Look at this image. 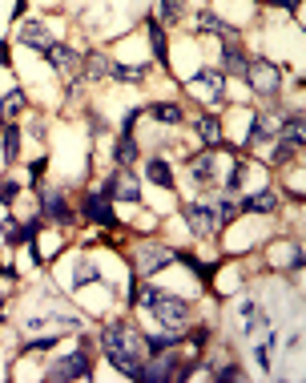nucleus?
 <instances>
[{
  "instance_id": "obj_1",
  "label": "nucleus",
  "mask_w": 306,
  "mask_h": 383,
  "mask_svg": "<svg viewBox=\"0 0 306 383\" xmlns=\"http://www.w3.org/2000/svg\"><path fill=\"white\" fill-rule=\"evenodd\" d=\"M101 343H105V359L117 367L121 375H137V367H142V359L149 355V343H145V335L137 331V327H129V323H117V327H109L105 335H101Z\"/></svg>"
},
{
  "instance_id": "obj_2",
  "label": "nucleus",
  "mask_w": 306,
  "mask_h": 383,
  "mask_svg": "<svg viewBox=\"0 0 306 383\" xmlns=\"http://www.w3.org/2000/svg\"><path fill=\"white\" fill-rule=\"evenodd\" d=\"M149 311L157 315V323H162V327L182 331V323L189 319V303H186V299H173V295H165V290H157V299L149 303Z\"/></svg>"
},
{
  "instance_id": "obj_3",
  "label": "nucleus",
  "mask_w": 306,
  "mask_h": 383,
  "mask_svg": "<svg viewBox=\"0 0 306 383\" xmlns=\"http://www.w3.org/2000/svg\"><path fill=\"white\" fill-rule=\"evenodd\" d=\"M173 359H178V355H165V347H162V351H149V355L142 359V367H137V375H133V380H142V383L178 380V367H173Z\"/></svg>"
},
{
  "instance_id": "obj_4",
  "label": "nucleus",
  "mask_w": 306,
  "mask_h": 383,
  "mask_svg": "<svg viewBox=\"0 0 306 383\" xmlns=\"http://www.w3.org/2000/svg\"><path fill=\"white\" fill-rule=\"evenodd\" d=\"M173 263V250L169 246H137V254H133V274L145 279V274H153V270H162V266Z\"/></svg>"
},
{
  "instance_id": "obj_5",
  "label": "nucleus",
  "mask_w": 306,
  "mask_h": 383,
  "mask_svg": "<svg viewBox=\"0 0 306 383\" xmlns=\"http://www.w3.org/2000/svg\"><path fill=\"white\" fill-rule=\"evenodd\" d=\"M246 81L254 85V93L258 97H274L278 93V69L270 65V61H254V65H246Z\"/></svg>"
},
{
  "instance_id": "obj_6",
  "label": "nucleus",
  "mask_w": 306,
  "mask_h": 383,
  "mask_svg": "<svg viewBox=\"0 0 306 383\" xmlns=\"http://www.w3.org/2000/svg\"><path fill=\"white\" fill-rule=\"evenodd\" d=\"M186 89L198 101H222V73L218 69H202V73H193L186 81Z\"/></svg>"
},
{
  "instance_id": "obj_7",
  "label": "nucleus",
  "mask_w": 306,
  "mask_h": 383,
  "mask_svg": "<svg viewBox=\"0 0 306 383\" xmlns=\"http://www.w3.org/2000/svg\"><path fill=\"white\" fill-rule=\"evenodd\" d=\"M101 194H105V198H121V202H137L142 186H137V178H133L129 169H117V174L101 186Z\"/></svg>"
},
{
  "instance_id": "obj_8",
  "label": "nucleus",
  "mask_w": 306,
  "mask_h": 383,
  "mask_svg": "<svg viewBox=\"0 0 306 383\" xmlns=\"http://www.w3.org/2000/svg\"><path fill=\"white\" fill-rule=\"evenodd\" d=\"M186 222H189V230H193V234H202V239L213 234V230L222 226L218 214H213L210 206H202V202H189V206H186Z\"/></svg>"
},
{
  "instance_id": "obj_9",
  "label": "nucleus",
  "mask_w": 306,
  "mask_h": 383,
  "mask_svg": "<svg viewBox=\"0 0 306 383\" xmlns=\"http://www.w3.org/2000/svg\"><path fill=\"white\" fill-rule=\"evenodd\" d=\"M89 375V359L77 351V355H65V359L57 363V367H48V380L61 383V380H85Z\"/></svg>"
},
{
  "instance_id": "obj_10",
  "label": "nucleus",
  "mask_w": 306,
  "mask_h": 383,
  "mask_svg": "<svg viewBox=\"0 0 306 383\" xmlns=\"http://www.w3.org/2000/svg\"><path fill=\"white\" fill-rule=\"evenodd\" d=\"M85 214H89V222H93V226H121L117 214H113V206H109V198H105L101 190L85 198Z\"/></svg>"
},
{
  "instance_id": "obj_11",
  "label": "nucleus",
  "mask_w": 306,
  "mask_h": 383,
  "mask_svg": "<svg viewBox=\"0 0 306 383\" xmlns=\"http://www.w3.org/2000/svg\"><path fill=\"white\" fill-rule=\"evenodd\" d=\"M45 57H48V65H52L57 73H77L81 69V57H77L69 45H57V41H52V45L45 48Z\"/></svg>"
},
{
  "instance_id": "obj_12",
  "label": "nucleus",
  "mask_w": 306,
  "mask_h": 383,
  "mask_svg": "<svg viewBox=\"0 0 306 383\" xmlns=\"http://www.w3.org/2000/svg\"><path fill=\"white\" fill-rule=\"evenodd\" d=\"M17 37H21V45H28V48H41V53H45V48L52 45V37H48V28H45L41 21H24Z\"/></svg>"
},
{
  "instance_id": "obj_13",
  "label": "nucleus",
  "mask_w": 306,
  "mask_h": 383,
  "mask_svg": "<svg viewBox=\"0 0 306 383\" xmlns=\"http://www.w3.org/2000/svg\"><path fill=\"white\" fill-rule=\"evenodd\" d=\"M41 218H52V222H69V206H65V194L48 190L45 202H41Z\"/></svg>"
},
{
  "instance_id": "obj_14",
  "label": "nucleus",
  "mask_w": 306,
  "mask_h": 383,
  "mask_svg": "<svg viewBox=\"0 0 306 383\" xmlns=\"http://www.w3.org/2000/svg\"><path fill=\"white\" fill-rule=\"evenodd\" d=\"M274 206H278V194L274 190H258V194L246 198V210H250V214H270Z\"/></svg>"
},
{
  "instance_id": "obj_15",
  "label": "nucleus",
  "mask_w": 306,
  "mask_h": 383,
  "mask_svg": "<svg viewBox=\"0 0 306 383\" xmlns=\"http://www.w3.org/2000/svg\"><path fill=\"white\" fill-rule=\"evenodd\" d=\"M0 149H4V162H17L21 158V129L8 121L4 125V138H0Z\"/></svg>"
},
{
  "instance_id": "obj_16",
  "label": "nucleus",
  "mask_w": 306,
  "mask_h": 383,
  "mask_svg": "<svg viewBox=\"0 0 306 383\" xmlns=\"http://www.w3.org/2000/svg\"><path fill=\"white\" fill-rule=\"evenodd\" d=\"M198 28H210L213 37H222V41H226V45H230V41H234V28H230V24H226V21H218V17H213V12H202V17H198Z\"/></svg>"
},
{
  "instance_id": "obj_17",
  "label": "nucleus",
  "mask_w": 306,
  "mask_h": 383,
  "mask_svg": "<svg viewBox=\"0 0 306 383\" xmlns=\"http://www.w3.org/2000/svg\"><path fill=\"white\" fill-rule=\"evenodd\" d=\"M193 133H198L206 145H218V142H222V125H218L213 118H198V121H193Z\"/></svg>"
},
{
  "instance_id": "obj_18",
  "label": "nucleus",
  "mask_w": 306,
  "mask_h": 383,
  "mask_svg": "<svg viewBox=\"0 0 306 383\" xmlns=\"http://www.w3.org/2000/svg\"><path fill=\"white\" fill-rule=\"evenodd\" d=\"M222 69L234 73V77H246V57L238 53V45H226V48H222Z\"/></svg>"
},
{
  "instance_id": "obj_19",
  "label": "nucleus",
  "mask_w": 306,
  "mask_h": 383,
  "mask_svg": "<svg viewBox=\"0 0 306 383\" xmlns=\"http://www.w3.org/2000/svg\"><path fill=\"white\" fill-rule=\"evenodd\" d=\"M85 65H89V81H101V77H109V65H113V61H109V57H105V53H89V57H85Z\"/></svg>"
},
{
  "instance_id": "obj_20",
  "label": "nucleus",
  "mask_w": 306,
  "mask_h": 383,
  "mask_svg": "<svg viewBox=\"0 0 306 383\" xmlns=\"http://www.w3.org/2000/svg\"><path fill=\"white\" fill-rule=\"evenodd\" d=\"M210 174H213V153H202V158L189 162V178L193 182H210Z\"/></svg>"
},
{
  "instance_id": "obj_21",
  "label": "nucleus",
  "mask_w": 306,
  "mask_h": 383,
  "mask_svg": "<svg viewBox=\"0 0 306 383\" xmlns=\"http://www.w3.org/2000/svg\"><path fill=\"white\" fill-rule=\"evenodd\" d=\"M283 142L290 145V149H303V142H306V138H303V113L283 125Z\"/></svg>"
},
{
  "instance_id": "obj_22",
  "label": "nucleus",
  "mask_w": 306,
  "mask_h": 383,
  "mask_svg": "<svg viewBox=\"0 0 306 383\" xmlns=\"http://www.w3.org/2000/svg\"><path fill=\"white\" fill-rule=\"evenodd\" d=\"M145 174H149V182H157V186H173V169L165 166L162 158H153V162L145 166Z\"/></svg>"
},
{
  "instance_id": "obj_23",
  "label": "nucleus",
  "mask_w": 306,
  "mask_h": 383,
  "mask_svg": "<svg viewBox=\"0 0 306 383\" xmlns=\"http://www.w3.org/2000/svg\"><path fill=\"white\" fill-rule=\"evenodd\" d=\"M21 109H24V93H21V89H8L4 101H0V118H17Z\"/></svg>"
},
{
  "instance_id": "obj_24",
  "label": "nucleus",
  "mask_w": 306,
  "mask_h": 383,
  "mask_svg": "<svg viewBox=\"0 0 306 383\" xmlns=\"http://www.w3.org/2000/svg\"><path fill=\"white\" fill-rule=\"evenodd\" d=\"M109 77H113V81H142L145 69L142 65H117V61H113V65H109Z\"/></svg>"
},
{
  "instance_id": "obj_25",
  "label": "nucleus",
  "mask_w": 306,
  "mask_h": 383,
  "mask_svg": "<svg viewBox=\"0 0 306 383\" xmlns=\"http://www.w3.org/2000/svg\"><path fill=\"white\" fill-rule=\"evenodd\" d=\"M93 279H97V263H93V259H81L77 274H73V290H81L85 283H93Z\"/></svg>"
},
{
  "instance_id": "obj_26",
  "label": "nucleus",
  "mask_w": 306,
  "mask_h": 383,
  "mask_svg": "<svg viewBox=\"0 0 306 383\" xmlns=\"http://www.w3.org/2000/svg\"><path fill=\"white\" fill-rule=\"evenodd\" d=\"M133 162H137V145H133V138H121L117 142V166L129 169Z\"/></svg>"
},
{
  "instance_id": "obj_27",
  "label": "nucleus",
  "mask_w": 306,
  "mask_h": 383,
  "mask_svg": "<svg viewBox=\"0 0 306 383\" xmlns=\"http://www.w3.org/2000/svg\"><path fill=\"white\" fill-rule=\"evenodd\" d=\"M153 118L165 121V125H178V121H182V109H178V105H153Z\"/></svg>"
},
{
  "instance_id": "obj_28",
  "label": "nucleus",
  "mask_w": 306,
  "mask_h": 383,
  "mask_svg": "<svg viewBox=\"0 0 306 383\" xmlns=\"http://www.w3.org/2000/svg\"><path fill=\"white\" fill-rule=\"evenodd\" d=\"M149 41H153V53H157V61H165V32L157 21H149Z\"/></svg>"
},
{
  "instance_id": "obj_29",
  "label": "nucleus",
  "mask_w": 306,
  "mask_h": 383,
  "mask_svg": "<svg viewBox=\"0 0 306 383\" xmlns=\"http://www.w3.org/2000/svg\"><path fill=\"white\" fill-rule=\"evenodd\" d=\"M157 12H162V21H178L182 17V0H157Z\"/></svg>"
},
{
  "instance_id": "obj_30",
  "label": "nucleus",
  "mask_w": 306,
  "mask_h": 383,
  "mask_svg": "<svg viewBox=\"0 0 306 383\" xmlns=\"http://www.w3.org/2000/svg\"><path fill=\"white\" fill-rule=\"evenodd\" d=\"M37 230H41V218H32V222H24L21 230H17V239H21V242H32V239H37Z\"/></svg>"
},
{
  "instance_id": "obj_31",
  "label": "nucleus",
  "mask_w": 306,
  "mask_h": 383,
  "mask_svg": "<svg viewBox=\"0 0 306 383\" xmlns=\"http://www.w3.org/2000/svg\"><path fill=\"white\" fill-rule=\"evenodd\" d=\"M17 194H21V186H17V182H8V178L0 182V202H4V206H8V202H12Z\"/></svg>"
},
{
  "instance_id": "obj_32",
  "label": "nucleus",
  "mask_w": 306,
  "mask_h": 383,
  "mask_svg": "<svg viewBox=\"0 0 306 383\" xmlns=\"http://www.w3.org/2000/svg\"><path fill=\"white\" fill-rule=\"evenodd\" d=\"M266 138H270V129H266V121H262V118H254V133H250V145H262V142H266Z\"/></svg>"
},
{
  "instance_id": "obj_33",
  "label": "nucleus",
  "mask_w": 306,
  "mask_h": 383,
  "mask_svg": "<svg viewBox=\"0 0 306 383\" xmlns=\"http://www.w3.org/2000/svg\"><path fill=\"white\" fill-rule=\"evenodd\" d=\"M242 174H246V169H242V162H234V169H230V178H226V190L234 194L238 186H242Z\"/></svg>"
},
{
  "instance_id": "obj_34",
  "label": "nucleus",
  "mask_w": 306,
  "mask_h": 383,
  "mask_svg": "<svg viewBox=\"0 0 306 383\" xmlns=\"http://www.w3.org/2000/svg\"><path fill=\"white\" fill-rule=\"evenodd\" d=\"M238 214V206L234 202H230V198H226V202H222V206H218V222H230V218Z\"/></svg>"
},
{
  "instance_id": "obj_35",
  "label": "nucleus",
  "mask_w": 306,
  "mask_h": 383,
  "mask_svg": "<svg viewBox=\"0 0 306 383\" xmlns=\"http://www.w3.org/2000/svg\"><path fill=\"white\" fill-rule=\"evenodd\" d=\"M218 380H222V383H230V380H242V371H238V367H222V371H218Z\"/></svg>"
},
{
  "instance_id": "obj_36",
  "label": "nucleus",
  "mask_w": 306,
  "mask_h": 383,
  "mask_svg": "<svg viewBox=\"0 0 306 383\" xmlns=\"http://www.w3.org/2000/svg\"><path fill=\"white\" fill-rule=\"evenodd\" d=\"M52 343H57V339H37V343H32V347H28V351H48V347H52Z\"/></svg>"
},
{
  "instance_id": "obj_37",
  "label": "nucleus",
  "mask_w": 306,
  "mask_h": 383,
  "mask_svg": "<svg viewBox=\"0 0 306 383\" xmlns=\"http://www.w3.org/2000/svg\"><path fill=\"white\" fill-rule=\"evenodd\" d=\"M270 4H278V8H298L303 0H270Z\"/></svg>"
},
{
  "instance_id": "obj_38",
  "label": "nucleus",
  "mask_w": 306,
  "mask_h": 383,
  "mask_svg": "<svg viewBox=\"0 0 306 383\" xmlns=\"http://www.w3.org/2000/svg\"><path fill=\"white\" fill-rule=\"evenodd\" d=\"M4 57H8V45H0V61H4Z\"/></svg>"
}]
</instances>
